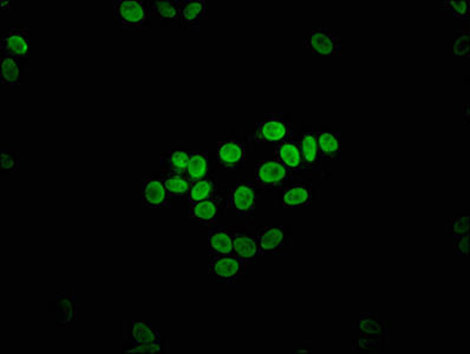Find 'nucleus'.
Returning a JSON list of instances; mask_svg holds the SVG:
<instances>
[{
    "instance_id": "1",
    "label": "nucleus",
    "mask_w": 470,
    "mask_h": 354,
    "mask_svg": "<svg viewBox=\"0 0 470 354\" xmlns=\"http://www.w3.org/2000/svg\"><path fill=\"white\" fill-rule=\"evenodd\" d=\"M258 192L255 183L237 181L228 192V206L237 218H250L255 213Z\"/></svg>"
},
{
    "instance_id": "2",
    "label": "nucleus",
    "mask_w": 470,
    "mask_h": 354,
    "mask_svg": "<svg viewBox=\"0 0 470 354\" xmlns=\"http://www.w3.org/2000/svg\"><path fill=\"white\" fill-rule=\"evenodd\" d=\"M114 17L121 21L123 28H141L148 24L151 12L146 1L143 0H116L114 1Z\"/></svg>"
},
{
    "instance_id": "3",
    "label": "nucleus",
    "mask_w": 470,
    "mask_h": 354,
    "mask_svg": "<svg viewBox=\"0 0 470 354\" xmlns=\"http://www.w3.org/2000/svg\"><path fill=\"white\" fill-rule=\"evenodd\" d=\"M292 136L291 123L278 114H267L255 126V140L262 143H280Z\"/></svg>"
},
{
    "instance_id": "4",
    "label": "nucleus",
    "mask_w": 470,
    "mask_h": 354,
    "mask_svg": "<svg viewBox=\"0 0 470 354\" xmlns=\"http://www.w3.org/2000/svg\"><path fill=\"white\" fill-rule=\"evenodd\" d=\"M208 273L219 284H233L246 273V263L234 255H210Z\"/></svg>"
},
{
    "instance_id": "5",
    "label": "nucleus",
    "mask_w": 470,
    "mask_h": 354,
    "mask_svg": "<svg viewBox=\"0 0 470 354\" xmlns=\"http://www.w3.org/2000/svg\"><path fill=\"white\" fill-rule=\"evenodd\" d=\"M341 39L330 28H317L304 40V48L316 57L333 58L341 52Z\"/></svg>"
},
{
    "instance_id": "6",
    "label": "nucleus",
    "mask_w": 470,
    "mask_h": 354,
    "mask_svg": "<svg viewBox=\"0 0 470 354\" xmlns=\"http://www.w3.org/2000/svg\"><path fill=\"white\" fill-rule=\"evenodd\" d=\"M246 144L237 138L221 140L216 149V161L220 169L234 170L246 167Z\"/></svg>"
},
{
    "instance_id": "7",
    "label": "nucleus",
    "mask_w": 470,
    "mask_h": 354,
    "mask_svg": "<svg viewBox=\"0 0 470 354\" xmlns=\"http://www.w3.org/2000/svg\"><path fill=\"white\" fill-rule=\"evenodd\" d=\"M291 172L277 158L260 161L255 169V181L264 189L280 188L289 179Z\"/></svg>"
},
{
    "instance_id": "8",
    "label": "nucleus",
    "mask_w": 470,
    "mask_h": 354,
    "mask_svg": "<svg viewBox=\"0 0 470 354\" xmlns=\"http://www.w3.org/2000/svg\"><path fill=\"white\" fill-rule=\"evenodd\" d=\"M356 332L359 338L376 341L384 348H388V325L377 313H359L356 321Z\"/></svg>"
},
{
    "instance_id": "9",
    "label": "nucleus",
    "mask_w": 470,
    "mask_h": 354,
    "mask_svg": "<svg viewBox=\"0 0 470 354\" xmlns=\"http://www.w3.org/2000/svg\"><path fill=\"white\" fill-rule=\"evenodd\" d=\"M233 238V255L246 263H255L260 255L258 240L255 233L248 229H235L232 233Z\"/></svg>"
},
{
    "instance_id": "10",
    "label": "nucleus",
    "mask_w": 470,
    "mask_h": 354,
    "mask_svg": "<svg viewBox=\"0 0 470 354\" xmlns=\"http://www.w3.org/2000/svg\"><path fill=\"white\" fill-rule=\"evenodd\" d=\"M275 158L282 162V165L289 169V172L309 170L303 161L299 142L293 140L292 136L277 144Z\"/></svg>"
},
{
    "instance_id": "11",
    "label": "nucleus",
    "mask_w": 470,
    "mask_h": 354,
    "mask_svg": "<svg viewBox=\"0 0 470 354\" xmlns=\"http://www.w3.org/2000/svg\"><path fill=\"white\" fill-rule=\"evenodd\" d=\"M259 252L265 255H278L285 248V233L279 227H262L255 233Z\"/></svg>"
},
{
    "instance_id": "12",
    "label": "nucleus",
    "mask_w": 470,
    "mask_h": 354,
    "mask_svg": "<svg viewBox=\"0 0 470 354\" xmlns=\"http://www.w3.org/2000/svg\"><path fill=\"white\" fill-rule=\"evenodd\" d=\"M28 30L25 28H10L7 35L1 40V52L3 55L16 57V58H25L28 56Z\"/></svg>"
},
{
    "instance_id": "13",
    "label": "nucleus",
    "mask_w": 470,
    "mask_h": 354,
    "mask_svg": "<svg viewBox=\"0 0 470 354\" xmlns=\"http://www.w3.org/2000/svg\"><path fill=\"white\" fill-rule=\"evenodd\" d=\"M143 204L146 208L169 207L171 197L168 195L162 179H146L142 187Z\"/></svg>"
},
{
    "instance_id": "14",
    "label": "nucleus",
    "mask_w": 470,
    "mask_h": 354,
    "mask_svg": "<svg viewBox=\"0 0 470 354\" xmlns=\"http://www.w3.org/2000/svg\"><path fill=\"white\" fill-rule=\"evenodd\" d=\"M223 204V197H218L212 200L203 201L200 204H193L189 211L192 219L205 227H213L219 221L220 209Z\"/></svg>"
},
{
    "instance_id": "15",
    "label": "nucleus",
    "mask_w": 470,
    "mask_h": 354,
    "mask_svg": "<svg viewBox=\"0 0 470 354\" xmlns=\"http://www.w3.org/2000/svg\"><path fill=\"white\" fill-rule=\"evenodd\" d=\"M207 248L209 255H233L232 233L223 227H209Z\"/></svg>"
},
{
    "instance_id": "16",
    "label": "nucleus",
    "mask_w": 470,
    "mask_h": 354,
    "mask_svg": "<svg viewBox=\"0 0 470 354\" xmlns=\"http://www.w3.org/2000/svg\"><path fill=\"white\" fill-rule=\"evenodd\" d=\"M314 195L310 187L303 183L293 184L291 188L284 190L282 197V204L284 208L296 209V208L309 207L312 204Z\"/></svg>"
},
{
    "instance_id": "17",
    "label": "nucleus",
    "mask_w": 470,
    "mask_h": 354,
    "mask_svg": "<svg viewBox=\"0 0 470 354\" xmlns=\"http://www.w3.org/2000/svg\"><path fill=\"white\" fill-rule=\"evenodd\" d=\"M318 149L323 160L332 161L339 156L341 151V135L331 130H321L316 135Z\"/></svg>"
},
{
    "instance_id": "18",
    "label": "nucleus",
    "mask_w": 470,
    "mask_h": 354,
    "mask_svg": "<svg viewBox=\"0 0 470 354\" xmlns=\"http://www.w3.org/2000/svg\"><path fill=\"white\" fill-rule=\"evenodd\" d=\"M208 4L205 0H185L181 3V21L185 28H196L207 17Z\"/></svg>"
},
{
    "instance_id": "19",
    "label": "nucleus",
    "mask_w": 470,
    "mask_h": 354,
    "mask_svg": "<svg viewBox=\"0 0 470 354\" xmlns=\"http://www.w3.org/2000/svg\"><path fill=\"white\" fill-rule=\"evenodd\" d=\"M219 197V188L215 179L207 176L205 179H199L192 183V187L187 194V199L191 206L200 204L203 201L212 200Z\"/></svg>"
},
{
    "instance_id": "20",
    "label": "nucleus",
    "mask_w": 470,
    "mask_h": 354,
    "mask_svg": "<svg viewBox=\"0 0 470 354\" xmlns=\"http://www.w3.org/2000/svg\"><path fill=\"white\" fill-rule=\"evenodd\" d=\"M300 150L303 161L309 170H319L321 168V153L318 149L317 140L314 133L307 131L299 140Z\"/></svg>"
},
{
    "instance_id": "21",
    "label": "nucleus",
    "mask_w": 470,
    "mask_h": 354,
    "mask_svg": "<svg viewBox=\"0 0 470 354\" xmlns=\"http://www.w3.org/2000/svg\"><path fill=\"white\" fill-rule=\"evenodd\" d=\"M185 176L192 183L209 176L208 153H205V151L191 153Z\"/></svg>"
},
{
    "instance_id": "22",
    "label": "nucleus",
    "mask_w": 470,
    "mask_h": 354,
    "mask_svg": "<svg viewBox=\"0 0 470 354\" xmlns=\"http://www.w3.org/2000/svg\"><path fill=\"white\" fill-rule=\"evenodd\" d=\"M57 326L67 327L76 316V298L70 293L57 295Z\"/></svg>"
},
{
    "instance_id": "23",
    "label": "nucleus",
    "mask_w": 470,
    "mask_h": 354,
    "mask_svg": "<svg viewBox=\"0 0 470 354\" xmlns=\"http://www.w3.org/2000/svg\"><path fill=\"white\" fill-rule=\"evenodd\" d=\"M189 154L185 150L167 151L162 156V168L168 174L174 175H186L187 165H188Z\"/></svg>"
},
{
    "instance_id": "24",
    "label": "nucleus",
    "mask_w": 470,
    "mask_h": 354,
    "mask_svg": "<svg viewBox=\"0 0 470 354\" xmlns=\"http://www.w3.org/2000/svg\"><path fill=\"white\" fill-rule=\"evenodd\" d=\"M181 3L182 1H178V0L154 1L150 5L151 18L169 19V21L181 19Z\"/></svg>"
},
{
    "instance_id": "25",
    "label": "nucleus",
    "mask_w": 470,
    "mask_h": 354,
    "mask_svg": "<svg viewBox=\"0 0 470 354\" xmlns=\"http://www.w3.org/2000/svg\"><path fill=\"white\" fill-rule=\"evenodd\" d=\"M133 341L143 344H161V334L149 321H133Z\"/></svg>"
},
{
    "instance_id": "26",
    "label": "nucleus",
    "mask_w": 470,
    "mask_h": 354,
    "mask_svg": "<svg viewBox=\"0 0 470 354\" xmlns=\"http://www.w3.org/2000/svg\"><path fill=\"white\" fill-rule=\"evenodd\" d=\"M21 69L19 60L16 57L3 55L1 56V69H0V81L5 85L19 84Z\"/></svg>"
},
{
    "instance_id": "27",
    "label": "nucleus",
    "mask_w": 470,
    "mask_h": 354,
    "mask_svg": "<svg viewBox=\"0 0 470 354\" xmlns=\"http://www.w3.org/2000/svg\"><path fill=\"white\" fill-rule=\"evenodd\" d=\"M168 195L171 197H187L192 182L189 181L185 175H174V174H168L164 179H162Z\"/></svg>"
},
{
    "instance_id": "28",
    "label": "nucleus",
    "mask_w": 470,
    "mask_h": 354,
    "mask_svg": "<svg viewBox=\"0 0 470 354\" xmlns=\"http://www.w3.org/2000/svg\"><path fill=\"white\" fill-rule=\"evenodd\" d=\"M469 30L456 28L454 31V56H469Z\"/></svg>"
},
{
    "instance_id": "29",
    "label": "nucleus",
    "mask_w": 470,
    "mask_h": 354,
    "mask_svg": "<svg viewBox=\"0 0 470 354\" xmlns=\"http://www.w3.org/2000/svg\"><path fill=\"white\" fill-rule=\"evenodd\" d=\"M469 213H460L454 215L453 225L450 226V236H457L469 233Z\"/></svg>"
},
{
    "instance_id": "30",
    "label": "nucleus",
    "mask_w": 470,
    "mask_h": 354,
    "mask_svg": "<svg viewBox=\"0 0 470 354\" xmlns=\"http://www.w3.org/2000/svg\"><path fill=\"white\" fill-rule=\"evenodd\" d=\"M444 7L454 14V17L459 19H467L470 14V1L464 0V1H453L448 0L444 3Z\"/></svg>"
},
{
    "instance_id": "31",
    "label": "nucleus",
    "mask_w": 470,
    "mask_h": 354,
    "mask_svg": "<svg viewBox=\"0 0 470 354\" xmlns=\"http://www.w3.org/2000/svg\"><path fill=\"white\" fill-rule=\"evenodd\" d=\"M19 154L17 151H1V170L14 172L19 168Z\"/></svg>"
},
{
    "instance_id": "32",
    "label": "nucleus",
    "mask_w": 470,
    "mask_h": 354,
    "mask_svg": "<svg viewBox=\"0 0 470 354\" xmlns=\"http://www.w3.org/2000/svg\"><path fill=\"white\" fill-rule=\"evenodd\" d=\"M351 350L358 352H373L382 351L385 348L376 341H370V339H365V338H358V339L352 341Z\"/></svg>"
},
{
    "instance_id": "33",
    "label": "nucleus",
    "mask_w": 470,
    "mask_h": 354,
    "mask_svg": "<svg viewBox=\"0 0 470 354\" xmlns=\"http://www.w3.org/2000/svg\"><path fill=\"white\" fill-rule=\"evenodd\" d=\"M127 353H159L161 352V344H143V343H132V348L124 350Z\"/></svg>"
},
{
    "instance_id": "34",
    "label": "nucleus",
    "mask_w": 470,
    "mask_h": 354,
    "mask_svg": "<svg viewBox=\"0 0 470 354\" xmlns=\"http://www.w3.org/2000/svg\"><path fill=\"white\" fill-rule=\"evenodd\" d=\"M454 250L456 255H468L469 253V233L454 236Z\"/></svg>"
},
{
    "instance_id": "35",
    "label": "nucleus",
    "mask_w": 470,
    "mask_h": 354,
    "mask_svg": "<svg viewBox=\"0 0 470 354\" xmlns=\"http://www.w3.org/2000/svg\"><path fill=\"white\" fill-rule=\"evenodd\" d=\"M464 116H466V122H468V119H469V106L468 104L464 106Z\"/></svg>"
}]
</instances>
